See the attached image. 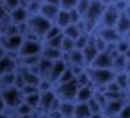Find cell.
Segmentation results:
<instances>
[{
    "mask_svg": "<svg viewBox=\"0 0 130 118\" xmlns=\"http://www.w3.org/2000/svg\"><path fill=\"white\" fill-rule=\"evenodd\" d=\"M5 103H3V100H2V95H0V112H5Z\"/></svg>",
    "mask_w": 130,
    "mask_h": 118,
    "instance_id": "1",
    "label": "cell"
},
{
    "mask_svg": "<svg viewBox=\"0 0 130 118\" xmlns=\"http://www.w3.org/2000/svg\"><path fill=\"white\" fill-rule=\"evenodd\" d=\"M5 53H6V52H5V49H3V46H2V42H0V58H3Z\"/></svg>",
    "mask_w": 130,
    "mask_h": 118,
    "instance_id": "2",
    "label": "cell"
},
{
    "mask_svg": "<svg viewBox=\"0 0 130 118\" xmlns=\"http://www.w3.org/2000/svg\"><path fill=\"white\" fill-rule=\"evenodd\" d=\"M2 5H3V0H0V6H2Z\"/></svg>",
    "mask_w": 130,
    "mask_h": 118,
    "instance_id": "3",
    "label": "cell"
}]
</instances>
